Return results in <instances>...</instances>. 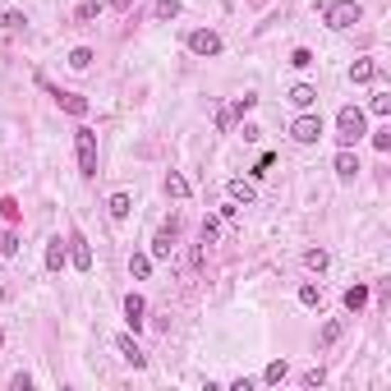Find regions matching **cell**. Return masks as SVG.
I'll use <instances>...</instances> for the list:
<instances>
[{
    "instance_id": "obj_1",
    "label": "cell",
    "mask_w": 391,
    "mask_h": 391,
    "mask_svg": "<svg viewBox=\"0 0 391 391\" xmlns=\"http://www.w3.org/2000/svg\"><path fill=\"white\" fill-rule=\"evenodd\" d=\"M364 134H368L364 111H359V106H341V111H336V143H341V148H355Z\"/></svg>"
},
{
    "instance_id": "obj_2",
    "label": "cell",
    "mask_w": 391,
    "mask_h": 391,
    "mask_svg": "<svg viewBox=\"0 0 391 391\" xmlns=\"http://www.w3.org/2000/svg\"><path fill=\"white\" fill-rule=\"evenodd\" d=\"M359 18H364V5H359V0H331V5H322V23H327L331 33H346Z\"/></svg>"
},
{
    "instance_id": "obj_3",
    "label": "cell",
    "mask_w": 391,
    "mask_h": 391,
    "mask_svg": "<svg viewBox=\"0 0 391 391\" xmlns=\"http://www.w3.org/2000/svg\"><path fill=\"white\" fill-rule=\"evenodd\" d=\"M74 152H78V175L92 180L97 175V134L92 129H74Z\"/></svg>"
},
{
    "instance_id": "obj_4",
    "label": "cell",
    "mask_w": 391,
    "mask_h": 391,
    "mask_svg": "<svg viewBox=\"0 0 391 391\" xmlns=\"http://www.w3.org/2000/svg\"><path fill=\"white\" fill-rule=\"evenodd\" d=\"M290 139L295 143H304V148H313V143L322 139V115H313V111H304L295 124H290Z\"/></svg>"
},
{
    "instance_id": "obj_5",
    "label": "cell",
    "mask_w": 391,
    "mask_h": 391,
    "mask_svg": "<svg viewBox=\"0 0 391 391\" xmlns=\"http://www.w3.org/2000/svg\"><path fill=\"white\" fill-rule=\"evenodd\" d=\"M175 240H180V221H166V226L152 235V249H148V253H152V262L171 258V253H175Z\"/></svg>"
},
{
    "instance_id": "obj_6",
    "label": "cell",
    "mask_w": 391,
    "mask_h": 391,
    "mask_svg": "<svg viewBox=\"0 0 391 391\" xmlns=\"http://www.w3.org/2000/svg\"><path fill=\"white\" fill-rule=\"evenodd\" d=\"M65 244H70V262L78 272H92V249H87V240H83V230H70L65 235Z\"/></svg>"
},
{
    "instance_id": "obj_7",
    "label": "cell",
    "mask_w": 391,
    "mask_h": 391,
    "mask_svg": "<svg viewBox=\"0 0 391 391\" xmlns=\"http://www.w3.org/2000/svg\"><path fill=\"white\" fill-rule=\"evenodd\" d=\"M189 51L203 55V60H208V55H221V37L212 33V28H198V33H189Z\"/></svg>"
},
{
    "instance_id": "obj_8",
    "label": "cell",
    "mask_w": 391,
    "mask_h": 391,
    "mask_svg": "<svg viewBox=\"0 0 391 391\" xmlns=\"http://www.w3.org/2000/svg\"><path fill=\"white\" fill-rule=\"evenodd\" d=\"M143 313H148V299L139 295V290H129V295H124V322H129V331H143Z\"/></svg>"
},
{
    "instance_id": "obj_9",
    "label": "cell",
    "mask_w": 391,
    "mask_h": 391,
    "mask_svg": "<svg viewBox=\"0 0 391 391\" xmlns=\"http://www.w3.org/2000/svg\"><path fill=\"white\" fill-rule=\"evenodd\" d=\"M355 175H359V156H355V148H341V152H336V180L350 184Z\"/></svg>"
},
{
    "instance_id": "obj_10",
    "label": "cell",
    "mask_w": 391,
    "mask_h": 391,
    "mask_svg": "<svg viewBox=\"0 0 391 391\" xmlns=\"http://www.w3.org/2000/svg\"><path fill=\"white\" fill-rule=\"evenodd\" d=\"M65 262H70V244L55 235V240L46 244V272H65Z\"/></svg>"
},
{
    "instance_id": "obj_11",
    "label": "cell",
    "mask_w": 391,
    "mask_h": 391,
    "mask_svg": "<svg viewBox=\"0 0 391 391\" xmlns=\"http://www.w3.org/2000/svg\"><path fill=\"white\" fill-rule=\"evenodd\" d=\"M115 350H120V355L129 359L134 368H148V355H143V350H139V341H134L129 331H124V336H115Z\"/></svg>"
},
{
    "instance_id": "obj_12",
    "label": "cell",
    "mask_w": 391,
    "mask_h": 391,
    "mask_svg": "<svg viewBox=\"0 0 391 391\" xmlns=\"http://www.w3.org/2000/svg\"><path fill=\"white\" fill-rule=\"evenodd\" d=\"M55 102H60V111H70L74 115V120H83V115H87V97H78V92H60V87H55Z\"/></svg>"
},
{
    "instance_id": "obj_13",
    "label": "cell",
    "mask_w": 391,
    "mask_h": 391,
    "mask_svg": "<svg viewBox=\"0 0 391 391\" xmlns=\"http://www.w3.org/2000/svg\"><path fill=\"white\" fill-rule=\"evenodd\" d=\"M290 106L313 111V106H318V87H313V83H295V87H290Z\"/></svg>"
},
{
    "instance_id": "obj_14",
    "label": "cell",
    "mask_w": 391,
    "mask_h": 391,
    "mask_svg": "<svg viewBox=\"0 0 391 391\" xmlns=\"http://www.w3.org/2000/svg\"><path fill=\"white\" fill-rule=\"evenodd\" d=\"M226 193H230V203H235V208H249V203L258 198V189H253L249 180H230V184H226Z\"/></svg>"
},
{
    "instance_id": "obj_15",
    "label": "cell",
    "mask_w": 391,
    "mask_h": 391,
    "mask_svg": "<svg viewBox=\"0 0 391 391\" xmlns=\"http://www.w3.org/2000/svg\"><path fill=\"white\" fill-rule=\"evenodd\" d=\"M377 78V65L368 60V55H359L355 65H350V83H373Z\"/></svg>"
},
{
    "instance_id": "obj_16",
    "label": "cell",
    "mask_w": 391,
    "mask_h": 391,
    "mask_svg": "<svg viewBox=\"0 0 391 391\" xmlns=\"http://www.w3.org/2000/svg\"><path fill=\"white\" fill-rule=\"evenodd\" d=\"M286 377H290V364H286V359H272V364L262 368V382H267V387H281Z\"/></svg>"
},
{
    "instance_id": "obj_17",
    "label": "cell",
    "mask_w": 391,
    "mask_h": 391,
    "mask_svg": "<svg viewBox=\"0 0 391 391\" xmlns=\"http://www.w3.org/2000/svg\"><path fill=\"white\" fill-rule=\"evenodd\" d=\"M341 304H346V313H359L368 304V286H350L346 295H341Z\"/></svg>"
},
{
    "instance_id": "obj_18",
    "label": "cell",
    "mask_w": 391,
    "mask_h": 391,
    "mask_svg": "<svg viewBox=\"0 0 391 391\" xmlns=\"http://www.w3.org/2000/svg\"><path fill=\"white\" fill-rule=\"evenodd\" d=\"M341 331H346V322H341V318L322 322V331H318V346H322V350H327V346H336V341H341Z\"/></svg>"
},
{
    "instance_id": "obj_19",
    "label": "cell",
    "mask_w": 391,
    "mask_h": 391,
    "mask_svg": "<svg viewBox=\"0 0 391 391\" xmlns=\"http://www.w3.org/2000/svg\"><path fill=\"white\" fill-rule=\"evenodd\" d=\"M106 208H111V217L115 221H124V217H129V208H134V198H129V193H111V198H106Z\"/></svg>"
},
{
    "instance_id": "obj_20",
    "label": "cell",
    "mask_w": 391,
    "mask_h": 391,
    "mask_svg": "<svg viewBox=\"0 0 391 391\" xmlns=\"http://www.w3.org/2000/svg\"><path fill=\"white\" fill-rule=\"evenodd\" d=\"M129 277L134 281H148L152 277V253H134V258H129Z\"/></svg>"
},
{
    "instance_id": "obj_21",
    "label": "cell",
    "mask_w": 391,
    "mask_h": 391,
    "mask_svg": "<svg viewBox=\"0 0 391 391\" xmlns=\"http://www.w3.org/2000/svg\"><path fill=\"white\" fill-rule=\"evenodd\" d=\"M304 267H309V272H327V267H331V253H327V249H309V253H304Z\"/></svg>"
},
{
    "instance_id": "obj_22",
    "label": "cell",
    "mask_w": 391,
    "mask_h": 391,
    "mask_svg": "<svg viewBox=\"0 0 391 391\" xmlns=\"http://www.w3.org/2000/svg\"><path fill=\"white\" fill-rule=\"evenodd\" d=\"M166 193H171V198H189V180H184L180 171H171L166 175Z\"/></svg>"
},
{
    "instance_id": "obj_23",
    "label": "cell",
    "mask_w": 391,
    "mask_h": 391,
    "mask_svg": "<svg viewBox=\"0 0 391 391\" xmlns=\"http://www.w3.org/2000/svg\"><path fill=\"white\" fill-rule=\"evenodd\" d=\"M217 235H221V221H217V217H203V226H198V244H217Z\"/></svg>"
},
{
    "instance_id": "obj_24",
    "label": "cell",
    "mask_w": 391,
    "mask_h": 391,
    "mask_svg": "<svg viewBox=\"0 0 391 391\" xmlns=\"http://www.w3.org/2000/svg\"><path fill=\"white\" fill-rule=\"evenodd\" d=\"M299 304H304V309H318L322 304V290L313 286V281H309V286H299Z\"/></svg>"
},
{
    "instance_id": "obj_25",
    "label": "cell",
    "mask_w": 391,
    "mask_h": 391,
    "mask_svg": "<svg viewBox=\"0 0 391 391\" xmlns=\"http://www.w3.org/2000/svg\"><path fill=\"white\" fill-rule=\"evenodd\" d=\"M152 14H156V23H166V18H175V14H180V0H156V9H152Z\"/></svg>"
},
{
    "instance_id": "obj_26",
    "label": "cell",
    "mask_w": 391,
    "mask_h": 391,
    "mask_svg": "<svg viewBox=\"0 0 391 391\" xmlns=\"http://www.w3.org/2000/svg\"><path fill=\"white\" fill-rule=\"evenodd\" d=\"M97 14H102V5H97V0H83V5L74 9V18H78V23H92Z\"/></svg>"
},
{
    "instance_id": "obj_27",
    "label": "cell",
    "mask_w": 391,
    "mask_h": 391,
    "mask_svg": "<svg viewBox=\"0 0 391 391\" xmlns=\"http://www.w3.org/2000/svg\"><path fill=\"white\" fill-rule=\"evenodd\" d=\"M87 65H92V51H87V46H74L70 51V70H87Z\"/></svg>"
},
{
    "instance_id": "obj_28",
    "label": "cell",
    "mask_w": 391,
    "mask_h": 391,
    "mask_svg": "<svg viewBox=\"0 0 391 391\" xmlns=\"http://www.w3.org/2000/svg\"><path fill=\"white\" fill-rule=\"evenodd\" d=\"M368 111H373V115H391V97H387V92H377L373 102H368Z\"/></svg>"
},
{
    "instance_id": "obj_29",
    "label": "cell",
    "mask_w": 391,
    "mask_h": 391,
    "mask_svg": "<svg viewBox=\"0 0 391 391\" xmlns=\"http://www.w3.org/2000/svg\"><path fill=\"white\" fill-rule=\"evenodd\" d=\"M253 106H258V97H253V92H244V97H235V106H230V111H235V115H244V111H253Z\"/></svg>"
},
{
    "instance_id": "obj_30",
    "label": "cell",
    "mask_w": 391,
    "mask_h": 391,
    "mask_svg": "<svg viewBox=\"0 0 391 391\" xmlns=\"http://www.w3.org/2000/svg\"><path fill=\"white\" fill-rule=\"evenodd\" d=\"M14 253H18V235H14V230H9V235H5V240H0V258H14Z\"/></svg>"
},
{
    "instance_id": "obj_31",
    "label": "cell",
    "mask_w": 391,
    "mask_h": 391,
    "mask_svg": "<svg viewBox=\"0 0 391 391\" xmlns=\"http://www.w3.org/2000/svg\"><path fill=\"white\" fill-rule=\"evenodd\" d=\"M0 23H5V28H9V33H18V28H23V23H28V18H23V14H18V9H9V14H0Z\"/></svg>"
},
{
    "instance_id": "obj_32",
    "label": "cell",
    "mask_w": 391,
    "mask_h": 391,
    "mask_svg": "<svg viewBox=\"0 0 391 391\" xmlns=\"http://www.w3.org/2000/svg\"><path fill=\"white\" fill-rule=\"evenodd\" d=\"M0 212H5V221H9V226H14V221H18V217H23V208H18V203H14V198H5V203H0Z\"/></svg>"
},
{
    "instance_id": "obj_33",
    "label": "cell",
    "mask_w": 391,
    "mask_h": 391,
    "mask_svg": "<svg viewBox=\"0 0 391 391\" xmlns=\"http://www.w3.org/2000/svg\"><path fill=\"white\" fill-rule=\"evenodd\" d=\"M230 124H235V111H230V106H221V111H217V129L230 134Z\"/></svg>"
},
{
    "instance_id": "obj_34",
    "label": "cell",
    "mask_w": 391,
    "mask_h": 391,
    "mask_svg": "<svg viewBox=\"0 0 391 391\" xmlns=\"http://www.w3.org/2000/svg\"><path fill=\"white\" fill-rule=\"evenodd\" d=\"M290 65H295V70H309V65H313V51H304V46H299V51L290 55Z\"/></svg>"
},
{
    "instance_id": "obj_35",
    "label": "cell",
    "mask_w": 391,
    "mask_h": 391,
    "mask_svg": "<svg viewBox=\"0 0 391 391\" xmlns=\"http://www.w3.org/2000/svg\"><path fill=\"white\" fill-rule=\"evenodd\" d=\"M299 382H304V387H322V382H327V373H322V368H309Z\"/></svg>"
},
{
    "instance_id": "obj_36",
    "label": "cell",
    "mask_w": 391,
    "mask_h": 391,
    "mask_svg": "<svg viewBox=\"0 0 391 391\" xmlns=\"http://www.w3.org/2000/svg\"><path fill=\"white\" fill-rule=\"evenodd\" d=\"M9 391H33V377H28V373H14V377H9Z\"/></svg>"
},
{
    "instance_id": "obj_37",
    "label": "cell",
    "mask_w": 391,
    "mask_h": 391,
    "mask_svg": "<svg viewBox=\"0 0 391 391\" xmlns=\"http://www.w3.org/2000/svg\"><path fill=\"white\" fill-rule=\"evenodd\" d=\"M373 148H377V152H391V129H377V134H373Z\"/></svg>"
},
{
    "instance_id": "obj_38",
    "label": "cell",
    "mask_w": 391,
    "mask_h": 391,
    "mask_svg": "<svg viewBox=\"0 0 391 391\" xmlns=\"http://www.w3.org/2000/svg\"><path fill=\"white\" fill-rule=\"evenodd\" d=\"M106 5H111V9H120V14H124V9H134V0H106Z\"/></svg>"
},
{
    "instance_id": "obj_39",
    "label": "cell",
    "mask_w": 391,
    "mask_h": 391,
    "mask_svg": "<svg viewBox=\"0 0 391 391\" xmlns=\"http://www.w3.org/2000/svg\"><path fill=\"white\" fill-rule=\"evenodd\" d=\"M0 350H5V331H0Z\"/></svg>"
}]
</instances>
